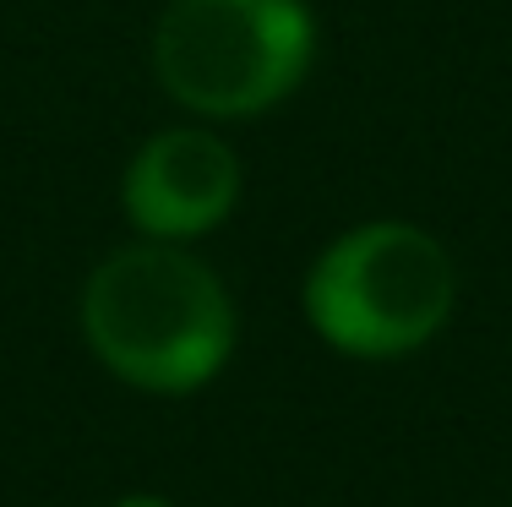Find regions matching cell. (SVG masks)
<instances>
[{
  "label": "cell",
  "mask_w": 512,
  "mask_h": 507,
  "mask_svg": "<svg viewBox=\"0 0 512 507\" xmlns=\"http://www.w3.org/2000/svg\"><path fill=\"white\" fill-rule=\"evenodd\" d=\"M316 17L306 0H169L153 28V77L180 110L246 120L306 82Z\"/></svg>",
  "instance_id": "obj_3"
},
{
  "label": "cell",
  "mask_w": 512,
  "mask_h": 507,
  "mask_svg": "<svg viewBox=\"0 0 512 507\" xmlns=\"http://www.w3.org/2000/svg\"><path fill=\"white\" fill-rule=\"evenodd\" d=\"M109 507H175V502L158 497V491H131V497H120V502H109Z\"/></svg>",
  "instance_id": "obj_5"
},
{
  "label": "cell",
  "mask_w": 512,
  "mask_h": 507,
  "mask_svg": "<svg viewBox=\"0 0 512 507\" xmlns=\"http://www.w3.org/2000/svg\"><path fill=\"white\" fill-rule=\"evenodd\" d=\"M458 268L431 229L409 219L355 224L311 262L306 322L327 349L349 360H398L447 328Z\"/></svg>",
  "instance_id": "obj_2"
},
{
  "label": "cell",
  "mask_w": 512,
  "mask_h": 507,
  "mask_svg": "<svg viewBox=\"0 0 512 507\" xmlns=\"http://www.w3.org/2000/svg\"><path fill=\"white\" fill-rule=\"evenodd\" d=\"M77 317L99 366L142 393H197L235 355V300L175 240L109 251L82 284Z\"/></svg>",
  "instance_id": "obj_1"
},
{
  "label": "cell",
  "mask_w": 512,
  "mask_h": 507,
  "mask_svg": "<svg viewBox=\"0 0 512 507\" xmlns=\"http://www.w3.org/2000/svg\"><path fill=\"white\" fill-rule=\"evenodd\" d=\"M126 219L142 240H186L213 235L240 202V159L218 131L169 126L153 131L126 164L120 180Z\"/></svg>",
  "instance_id": "obj_4"
}]
</instances>
